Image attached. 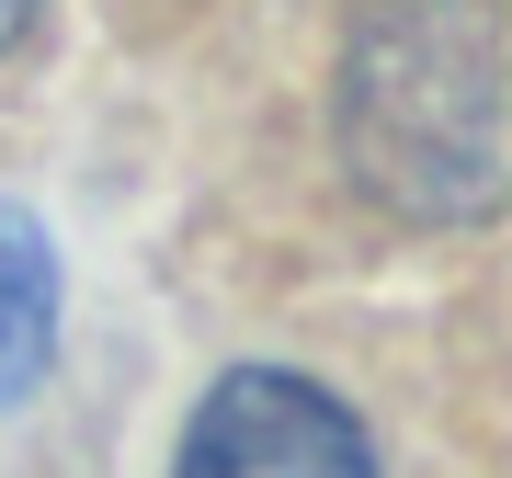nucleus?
<instances>
[{
	"instance_id": "obj_1",
	"label": "nucleus",
	"mask_w": 512,
	"mask_h": 478,
	"mask_svg": "<svg viewBox=\"0 0 512 478\" xmlns=\"http://www.w3.org/2000/svg\"><path fill=\"white\" fill-rule=\"evenodd\" d=\"M353 171L399 217L501 205V0H387L342 69Z\"/></svg>"
},
{
	"instance_id": "obj_2",
	"label": "nucleus",
	"mask_w": 512,
	"mask_h": 478,
	"mask_svg": "<svg viewBox=\"0 0 512 478\" xmlns=\"http://www.w3.org/2000/svg\"><path fill=\"white\" fill-rule=\"evenodd\" d=\"M171 478H376V444L330 387L285 376V365H239L205 387Z\"/></svg>"
},
{
	"instance_id": "obj_3",
	"label": "nucleus",
	"mask_w": 512,
	"mask_h": 478,
	"mask_svg": "<svg viewBox=\"0 0 512 478\" xmlns=\"http://www.w3.org/2000/svg\"><path fill=\"white\" fill-rule=\"evenodd\" d=\"M57 353V251L23 205H0V410L46 376Z\"/></svg>"
},
{
	"instance_id": "obj_4",
	"label": "nucleus",
	"mask_w": 512,
	"mask_h": 478,
	"mask_svg": "<svg viewBox=\"0 0 512 478\" xmlns=\"http://www.w3.org/2000/svg\"><path fill=\"white\" fill-rule=\"evenodd\" d=\"M23 23H35V0H0V57L23 46Z\"/></svg>"
}]
</instances>
